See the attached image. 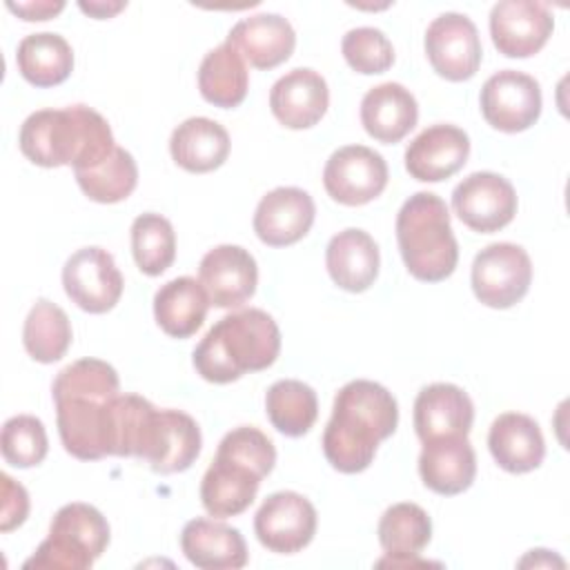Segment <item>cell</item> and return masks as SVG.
<instances>
[{
  "label": "cell",
  "mask_w": 570,
  "mask_h": 570,
  "mask_svg": "<svg viewBox=\"0 0 570 570\" xmlns=\"http://www.w3.org/2000/svg\"><path fill=\"white\" fill-rule=\"evenodd\" d=\"M7 9L27 22H42L58 16L65 9L62 0H38V2H7Z\"/></svg>",
  "instance_id": "60d3db41"
},
{
  "label": "cell",
  "mask_w": 570,
  "mask_h": 570,
  "mask_svg": "<svg viewBox=\"0 0 570 570\" xmlns=\"http://www.w3.org/2000/svg\"><path fill=\"white\" fill-rule=\"evenodd\" d=\"M419 120L416 98L399 82L372 87L361 100L363 129L383 145L403 140Z\"/></svg>",
  "instance_id": "d4e9b609"
},
{
  "label": "cell",
  "mask_w": 570,
  "mask_h": 570,
  "mask_svg": "<svg viewBox=\"0 0 570 570\" xmlns=\"http://www.w3.org/2000/svg\"><path fill=\"white\" fill-rule=\"evenodd\" d=\"M396 243L407 272L423 283L452 276L459 263V245L452 234L450 212L441 196L416 191L396 216Z\"/></svg>",
  "instance_id": "5b68a950"
},
{
  "label": "cell",
  "mask_w": 570,
  "mask_h": 570,
  "mask_svg": "<svg viewBox=\"0 0 570 570\" xmlns=\"http://www.w3.org/2000/svg\"><path fill=\"white\" fill-rule=\"evenodd\" d=\"M65 294L89 314H105L122 296V274L114 256L102 247H82L73 252L62 267Z\"/></svg>",
  "instance_id": "ba28073f"
},
{
  "label": "cell",
  "mask_w": 570,
  "mask_h": 570,
  "mask_svg": "<svg viewBox=\"0 0 570 570\" xmlns=\"http://www.w3.org/2000/svg\"><path fill=\"white\" fill-rule=\"evenodd\" d=\"M254 532L269 552L294 554L314 539L316 510L298 492H274L261 503L254 517Z\"/></svg>",
  "instance_id": "7c38bea8"
},
{
  "label": "cell",
  "mask_w": 570,
  "mask_h": 570,
  "mask_svg": "<svg viewBox=\"0 0 570 570\" xmlns=\"http://www.w3.org/2000/svg\"><path fill=\"white\" fill-rule=\"evenodd\" d=\"M396 425L399 405L387 387L367 379L350 381L334 396L332 419L323 432V454L343 474L363 472Z\"/></svg>",
  "instance_id": "7a4b0ae2"
},
{
  "label": "cell",
  "mask_w": 570,
  "mask_h": 570,
  "mask_svg": "<svg viewBox=\"0 0 570 570\" xmlns=\"http://www.w3.org/2000/svg\"><path fill=\"white\" fill-rule=\"evenodd\" d=\"M265 412L272 425L285 436H303L318 416L316 392L296 379L276 381L265 394Z\"/></svg>",
  "instance_id": "836d02e7"
},
{
  "label": "cell",
  "mask_w": 570,
  "mask_h": 570,
  "mask_svg": "<svg viewBox=\"0 0 570 570\" xmlns=\"http://www.w3.org/2000/svg\"><path fill=\"white\" fill-rule=\"evenodd\" d=\"M131 254L138 269L147 276H160L176 258V234L171 223L154 212L140 214L131 223Z\"/></svg>",
  "instance_id": "d590c367"
},
{
  "label": "cell",
  "mask_w": 570,
  "mask_h": 570,
  "mask_svg": "<svg viewBox=\"0 0 570 570\" xmlns=\"http://www.w3.org/2000/svg\"><path fill=\"white\" fill-rule=\"evenodd\" d=\"M73 174L82 194L89 200L105 203V205L125 200L127 196H131V191L138 185V165L134 156L118 145L109 154V158H105L98 167L73 171Z\"/></svg>",
  "instance_id": "e575fe53"
},
{
  "label": "cell",
  "mask_w": 570,
  "mask_h": 570,
  "mask_svg": "<svg viewBox=\"0 0 570 570\" xmlns=\"http://www.w3.org/2000/svg\"><path fill=\"white\" fill-rule=\"evenodd\" d=\"M474 405L454 383L425 385L414 401V430L421 443L439 436H468Z\"/></svg>",
  "instance_id": "d6986e66"
},
{
  "label": "cell",
  "mask_w": 570,
  "mask_h": 570,
  "mask_svg": "<svg viewBox=\"0 0 570 570\" xmlns=\"http://www.w3.org/2000/svg\"><path fill=\"white\" fill-rule=\"evenodd\" d=\"M203 445L198 423L183 410H158V425L147 465L158 474L185 472Z\"/></svg>",
  "instance_id": "f546056e"
},
{
  "label": "cell",
  "mask_w": 570,
  "mask_h": 570,
  "mask_svg": "<svg viewBox=\"0 0 570 570\" xmlns=\"http://www.w3.org/2000/svg\"><path fill=\"white\" fill-rule=\"evenodd\" d=\"M2 456L13 468H33L45 461L49 441L40 419L31 414H18L4 421L0 436Z\"/></svg>",
  "instance_id": "8d00e7d4"
},
{
  "label": "cell",
  "mask_w": 570,
  "mask_h": 570,
  "mask_svg": "<svg viewBox=\"0 0 570 570\" xmlns=\"http://www.w3.org/2000/svg\"><path fill=\"white\" fill-rule=\"evenodd\" d=\"M20 151L38 167H98L116 149L109 122L87 105L33 111L20 127Z\"/></svg>",
  "instance_id": "3957f363"
},
{
  "label": "cell",
  "mask_w": 570,
  "mask_h": 570,
  "mask_svg": "<svg viewBox=\"0 0 570 570\" xmlns=\"http://www.w3.org/2000/svg\"><path fill=\"white\" fill-rule=\"evenodd\" d=\"M16 65L29 85L56 87L65 82L73 71V51L60 33H31L20 40Z\"/></svg>",
  "instance_id": "1f68e13d"
},
{
  "label": "cell",
  "mask_w": 570,
  "mask_h": 570,
  "mask_svg": "<svg viewBox=\"0 0 570 570\" xmlns=\"http://www.w3.org/2000/svg\"><path fill=\"white\" fill-rule=\"evenodd\" d=\"M330 89L325 78L307 67L281 76L269 91V109L287 129H309L325 116Z\"/></svg>",
  "instance_id": "ac0fdd59"
},
{
  "label": "cell",
  "mask_w": 570,
  "mask_h": 570,
  "mask_svg": "<svg viewBox=\"0 0 570 570\" xmlns=\"http://www.w3.org/2000/svg\"><path fill=\"white\" fill-rule=\"evenodd\" d=\"M432 539V521L416 503H394L379 521V541L385 559L376 566H425L421 550Z\"/></svg>",
  "instance_id": "4316f807"
},
{
  "label": "cell",
  "mask_w": 570,
  "mask_h": 570,
  "mask_svg": "<svg viewBox=\"0 0 570 570\" xmlns=\"http://www.w3.org/2000/svg\"><path fill=\"white\" fill-rule=\"evenodd\" d=\"M554 18L548 4L530 0H503L490 11V36L499 53L530 58L552 36Z\"/></svg>",
  "instance_id": "5bb4252c"
},
{
  "label": "cell",
  "mask_w": 570,
  "mask_h": 570,
  "mask_svg": "<svg viewBox=\"0 0 570 570\" xmlns=\"http://www.w3.org/2000/svg\"><path fill=\"white\" fill-rule=\"evenodd\" d=\"M109 546V523L89 503L62 505L49 525V537L22 563L24 568L87 570Z\"/></svg>",
  "instance_id": "8992f818"
},
{
  "label": "cell",
  "mask_w": 570,
  "mask_h": 570,
  "mask_svg": "<svg viewBox=\"0 0 570 570\" xmlns=\"http://www.w3.org/2000/svg\"><path fill=\"white\" fill-rule=\"evenodd\" d=\"M281 352L276 321L256 307L223 316L196 345L194 367L209 383H232L274 365Z\"/></svg>",
  "instance_id": "277c9868"
},
{
  "label": "cell",
  "mask_w": 570,
  "mask_h": 570,
  "mask_svg": "<svg viewBox=\"0 0 570 570\" xmlns=\"http://www.w3.org/2000/svg\"><path fill=\"white\" fill-rule=\"evenodd\" d=\"M209 305L203 283L191 276H178L154 294L156 323L171 338H189L196 334L205 323Z\"/></svg>",
  "instance_id": "f1b7e54d"
},
{
  "label": "cell",
  "mask_w": 570,
  "mask_h": 570,
  "mask_svg": "<svg viewBox=\"0 0 570 570\" xmlns=\"http://www.w3.org/2000/svg\"><path fill=\"white\" fill-rule=\"evenodd\" d=\"M249 87V71L245 58L227 40L207 51L198 67L200 96L220 109L238 107Z\"/></svg>",
  "instance_id": "4dcf8cb0"
},
{
  "label": "cell",
  "mask_w": 570,
  "mask_h": 570,
  "mask_svg": "<svg viewBox=\"0 0 570 570\" xmlns=\"http://www.w3.org/2000/svg\"><path fill=\"white\" fill-rule=\"evenodd\" d=\"M479 102L485 122L505 134L530 129L539 120L543 105L539 82L514 69L490 76L481 87Z\"/></svg>",
  "instance_id": "9c48e42d"
},
{
  "label": "cell",
  "mask_w": 570,
  "mask_h": 570,
  "mask_svg": "<svg viewBox=\"0 0 570 570\" xmlns=\"http://www.w3.org/2000/svg\"><path fill=\"white\" fill-rule=\"evenodd\" d=\"M169 151L178 167L191 174L218 169L229 156V134L212 118L194 116L180 122L171 138Z\"/></svg>",
  "instance_id": "83f0119b"
},
{
  "label": "cell",
  "mask_w": 570,
  "mask_h": 570,
  "mask_svg": "<svg viewBox=\"0 0 570 570\" xmlns=\"http://www.w3.org/2000/svg\"><path fill=\"white\" fill-rule=\"evenodd\" d=\"M216 454H223V456H229L234 461L249 465L263 479L274 470V463H276L274 443L269 441V436L265 432H261L258 428H252V425H240V428H234L232 432H227L220 439Z\"/></svg>",
  "instance_id": "f35d334b"
},
{
  "label": "cell",
  "mask_w": 570,
  "mask_h": 570,
  "mask_svg": "<svg viewBox=\"0 0 570 570\" xmlns=\"http://www.w3.org/2000/svg\"><path fill=\"white\" fill-rule=\"evenodd\" d=\"M85 13H89V16H94V18H98V20H102V18H111L114 13H118L120 9H125L127 4L125 2H114V4H105V2H80L78 4Z\"/></svg>",
  "instance_id": "b9f144b4"
},
{
  "label": "cell",
  "mask_w": 570,
  "mask_h": 570,
  "mask_svg": "<svg viewBox=\"0 0 570 570\" xmlns=\"http://www.w3.org/2000/svg\"><path fill=\"white\" fill-rule=\"evenodd\" d=\"M419 474L436 494L454 497L465 492L476 476V454L468 436H439L423 443Z\"/></svg>",
  "instance_id": "44dd1931"
},
{
  "label": "cell",
  "mask_w": 570,
  "mask_h": 570,
  "mask_svg": "<svg viewBox=\"0 0 570 570\" xmlns=\"http://www.w3.org/2000/svg\"><path fill=\"white\" fill-rule=\"evenodd\" d=\"M341 53L345 62L363 76L383 73L394 65V47L381 29L356 27L343 36Z\"/></svg>",
  "instance_id": "74e56055"
},
{
  "label": "cell",
  "mask_w": 570,
  "mask_h": 570,
  "mask_svg": "<svg viewBox=\"0 0 570 570\" xmlns=\"http://www.w3.org/2000/svg\"><path fill=\"white\" fill-rule=\"evenodd\" d=\"M325 265L330 278L345 292H365L379 276V245L374 238L356 227L343 229L327 243Z\"/></svg>",
  "instance_id": "484cf974"
},
{
  "label": "cell",
  "mask_w": 570,
  "mask_h": 570,
  "mask_svg": "<svg viewBox=\"0 0 570 570\" xmlns=\"http://www.w3.org/2000/svg\"><path fill=\"white\" fill-rule=\"evenodd\" d=\"M488 448L497 465L510 474L532 472L546 456V441L539 423L521 412H505L492 421Z\"/></svg>",
  "instance_id": "7402d4cb"
},
{
  "label": "cell",
  "mask_w": 570,
  "mask_h": 570,
  "mask_svg": "<svg viewBox=\"0 0 570 570\" xmlns=\"http://www.w3.org/2000/svg\"><path fill=\"white\" fill-rule=\"evenodd\" d=\"M425 53L441 78L450 82L470 80L483 56L474 22L463 13H441L425 31Z\"/></svg>",
  "instance_id": "8fae6325"
},
{
  "label": "cell",
  "mask_w": 570,
  "mask_h": 570,
  "mask_svg": "<svg viewBox=\"0 0 570 570\" xmlns=\"http://www.w3.org/2000/svg\"><path fill=\"white\" fill-rule=\"evenodd\" d=\"M532 261L521 245L492 243L472 263L474 296L494 309L517 305L530 289Z\"/></svg>",
  "instance_id": "52a82bcc"
},
{
  "label": "cell",
  "mask_w": 570,
  "mask_h": 570,
  "mask_svg": "<svg viewBox=\"0 0 570 570\" xmlns=\"http://www.w3.org/2000/svg\"><path fill=\"white\" fill-rule=\"evenodd\" d=\"M470 156V138L456 125H432L405 149V169L421 183H439L454 176Z\"/></svg>",
  "instance_id": "e0dca14e"
},
{
  "label": "cell",
  "mask_w": 570,
  "mask_h": 570,
  "mask_svg": "<svg viewBox=\"0 0 570 570\" xmlns=\"http://www.w3.org/2000/svg\"><path fill=\"white\" fill-rule=\"evenodd\" d=\"M323 185L330 198L341 205H367L387 185V163L365 145L341 147L325 163Z\"/></svg>",
  "instance_id": "30bf717a"
},
{
  "label": "cell",
  "mask_w": 570,
  "mask_h": 570,
  "mask_svg": "<svg viewBox=\"0 0 570 570\" xmlns=\"http://www.w3.org/2000/svg\"><path fill=\"white\" fill-rule=\"evenodd\" d=\"M71 338V323L65 309L47 298H38L22 330L27 354L38 363H56L67 354Z\"/></svg>",
  "instance_id": "d6a6232c"
},
{
  "label": "cell",
  "mask_w": 570,
  "mask_h": 570,
  "mask_svg": "<svg viewBox=\"0 0 570 570\" xmlns=\"http://www.w3.org/2000/svg\"><path fill=\"white\" fill-rule=\"evenodd\" d=\"M263 476L249 465L216 454L200 481V501L209 517L227 519L245 512L261 488Z\"/></svg>",
  "instance_id": "603a6c76"
},
{
  "label": "cell",
  "mask_w": 570,
  "mask_h": 570,
  "mask_svg": "<svg viewBox=\"0 0 570 570\" xmlns=\"http://www.w3.org/2000/svg\"><path fill=\"white\" fill-rule=\"evenodd\" d=\"M452 207L472 232L492 234L512 223L517 191L508 178L494 171H474L454 187Z\"/></svg>",
  "instance_id": "4fadbf2b"
},
{
  "label": "cell",
  "mask_w": 570,
  "mask_h": 570,
  "mask_svg": "<svg viewBox=\"0 0 570 570\" xmlns=\"http://www.w3.org/2000/svg\"><path fill=\"white\" fill-rule=\"evenodd\" d=\"M2 481V512H0V530L11 532L27 521L29 514V494L16 483L9 474H0Z\"/></svg>",
  "instance_id": "ab89813d"
},
{
  "label": "cell",
  "mask_w": 570,
  "mask_h": 570,
  "mask_svg": "<svg viewBox=\"0 0 570 570\" xmlns=\"http://www.w3.org/2000/svg\"><path fill=\"white\" fill-rule=\"evenodd\" d=\"M316 207L312 196L298 187L267 191L254 214V232L269 247L298 243L314 225Z\"/></svg>",
  "instance_id": "2e32d148"
},
{
  "label": "cell",
  "mask_w": 570,
  "mask_h": 570,
  "mask_svg": "<svg viewBox=\"0 0 570 570\" xmlns=\"http://www.w3.org/2000/svg\"><path fill=\"white\" fill-rule=\"evenodd\" d=\"M118 372L100 358H80L58 372L51 385L58 434L65 450L80 461L111 456L114 401Z\"/></svg>",
  "instance_id": "6da1fadb"
},
{
  "label": "cell",
  "mask_w": 570,
  "mask_h": 570,
  "mask_svg": "<svg viewBox=\"0 0 570 570\" xmlns=\"http://www.w3.org/2000/svg\"><path fill=\"white\" fill-rule=\"evenodd\" d=\"M198 278L214 307L234 309L254 296L258 267L245 247L218 245L203 256L198 265Z\"/></svg>",
  "instance_id": "9a60e30c"
},
{
  "label": "cell",
  "mask_w": 570,
  "mask_h": 570,
  "mask_svg": "<svg viewBox=\"0 0 570 570\" xmlns=\"http://www.w3.org/2000/svg\"><path fill=\"white\" fill-rule=\"evenodd\" d=\"M528 563H532L534 568L537 566H552V563H557L559 568H563V561L559 559V557H554L550 550H543V548H539V550H530V554L528 557H523L521 561H519V566L523 568V566H528Z\"/></svg>",
  "instance_id": "7bdbcfd3"
},
{
  "label": "cell",
  "mask_w": 570,
  "mask_h": 570,
  "mask_svg": "<svg viewBox=\"0 0 570 570\" xmlns=\"http://www.w3.org/2000/svg\"><path fill=\"white\" fill-rule=\"evenodd\" d=\"M227 42L256 69H274L289 60L296 33L287 18L278 13H256L238 20L227 33Z\"/></svg>",
  "instance_id": "ffe728a7"
},
{
  "label": "cell",
  "mask_w": 570,
  "mask_h": 570,
  "mask_svg": "<svg viewBox=\"0 0 570 570\" xmlns=\"http://www.w3.org/2000/svg\"><path fill=\"white\" fill-rule=\"evenodd\" d=\"M180 548L187 561L203 570H238L247 563V546L240 530L205 517L185 523Z\"/></svg>",
  "instance_id": "cb8c5ba5"
}]
</instances>
